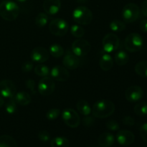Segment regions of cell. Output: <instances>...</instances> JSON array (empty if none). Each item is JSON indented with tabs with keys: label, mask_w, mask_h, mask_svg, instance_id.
I'll return each mask as SVG.
<instances>
[{
	"label": "cell",
	"mask_w": 147,
	"mask_h": 147,
	"mask_svg": "<svg viewBox=\"0 0 147 147\" xmlns=\"http://www.w3.org/2000/svg\"><path fill=\"white\" fill-rule=\"evenodd\" d=\"M140 135L144 141L147 143V123H144L140 128Z\"/></svg>",
	"instance_id": "f35d334b"
},
{
	"label": "cell",
	"mask_w": 147,
	"mask_h": 147,
	"mask_svg": "<svg viewBox=\"0 0 147 147\" xmlns=\"http://www.w3.org/2000/svg\"><path fill=\"white\" fill-rule=\"evenodd\" d=\"M37 136H38V139L42 142H47L50 139V133L46 130H42L39 131Z\"/></svg>",
	"instance_id": "e575fe53"
},
{
	"label": "cell",
	"mask_w": 147,
	"mask_h": 147,
	"mask_svg": "<svg viewBox=\"0 0 147 147\" xmlns=\"http://www.w3.org/2000/svg\"><path fill=\"white\" fill-rule=\"evenodd\" d=\"M146 147H147V146H146Z\"/></svg>",
	"instance_id": "7dc6e473"
},
{
	"label": "cell",
	"mask_w": 147,
	"mask_h": 147,
	"mask_svg": "<svg viewBox=\"0 0 147 147\" xmlns=\"http://www.w3.org/2000/svg\"><path fill=\"white\" fill-rule=\"evenodd\" d=\"M114 60L116 64L119 66L125 65L128 63L129 60V56L127 53L123 50H120L117 52L114 56Z\"/></svg>",
	"instance_id": "7402d4cb"
},
{
	"label": "cell",
	"mask_w": 147,
	"mask_h": 147,
	"mask_svg": "<svg viewBox=\"0 0 147 147\" xmlns=\"http://www.w3.org/2000/svg\"><path fill=\"white\" fill-rule=\"evenodd\" d=\"M94 123L95 119L92 116H86V117H84V119H83V124L86 127H90L94 124Z\"/></svg>",
	"instance_id": "74e56055"
},
{
	"label": "cell",
	"mask_w": 147,
	"mask_h": 147,
	"mask_svg": "<svg viewBox=\"0 0 147 147\" xmlns=\"http://www.w3.org/2000/svg\"><path fill=\"white\" fill-rule=\"evenodd\" d=\"M110 28L112 31L119 32L123 31L126 29V24L121 20H115L110 23Z\"/></svg>",
	"instance_id": "83f0119b"
},
{
	"label": "cell",
	"mask_w": 147,
	"mask_h": 147,
	"mask_svg": "<svg viewBox=\"0 0 147 147\" xmlns=\"http://www.w3.org/2000/svg\"><path fill=\"white\" fill-rule=\"evenodd\" d=\"M63 63L67 69L76 70L80 65V60L76 55L68 52L63 57Z\"/></svg>",
	"instance_id": "e0dca14e"
},
{
	"label": "cell",
	"mask_w": 147,
	"mask_h": 147,
	"mask_svg": "<svg viewBox=\"0 0 147 147\" xmlns=\"http://www.w3.org/2000/svg\"><path fill=\"white\" fill-rule=\"evenodd\" d=\"M49 20L48 14L45 12H41L37 15L35 18V24L37 27L42 28L47 24Z\"/></svg>",
	"instance_id": "4316f807"
},
{
	"label": "cell",
	"mask_w": 147,
	"mask_h": 147,
	"mask_svg": "<svg viewBox=\"0 0 147 147\" xmlns=\"http://www.w3.org/2000/svg\"><path fill=\"white\" fill-rule=\"evenodd\" d=\"M25 86L27 88H28L32 93L34 95L36 94V90H35V82L32 79H28L25 81Z\"/></svg>",
	"instance_id": "8d00e7d4"
},
{
	"label": "cell",
	"mask_w": 147,
	"mask_h": 147,
	"mask_svg": "<svg viewBox=\"0 0 147 147\" xmlns=\"http://www.w3.org/2000/svg\"><path fill=\"white\" fill-rule=\"evenodd\" d=\"M93 13L85 6L78 7L73 11V19L76 23L81 25L89 24L93 20Z\"/></svg>",
	"instance_id": "3957f363"
},
{
	"label": "cell",
	"mask_w": 147,
	"mask_h": 147,
	"mask_svg": "<svg viewBox=\"0 0 147 147\" xmlns=\"http://www.w3.org/2000/svg\"><path fill=\"white\" fill-rule=\"evenodd\" d=\"M49 30L53 35L63 37L68 31V24L63 19L57 18L52 20L49 24Z\"/></svg>",
	"instance_id": "8992f818"
},
{
	"label": "cell",
	"mask_w": 147,
	"mask_h": 147,
	"mask_svg": "<svg viewBox=\"0 0 147 147\" xmlns=\"http://www.w3.org/2000/svg\"><path fill=\"white\" fill-rule=\"evenodd\" d=\"M98 142L100 147L111 146L115 142L114 136L109 132H104L99 136Z\"/></svg>",
	"instance_id": "ac0fdd59"
},
{
	"label": "cell",
	"mask_w": 147,
	"mask_h": 147,
	"mask_svg": "<svg viewBox=\"0 0 147 147\" xmlns=\"http://www.w3.org/2000/svg\"><path fill=\"white\" fill-rule=\"evenodd\" d=\"M4 97H3V96H1V95H0V108L2 107V106H4Z\"/></svg>",
	"instance_id": "7bdbcfd3"
},
{
	"label": "cell",
	"mask_w": 147,
	"mask_h": 147,
	"mask_svg": "<svg viewBox=\"0 0 147 147\" xmlns=\"http://www.w3.org/2000/svg\"><path fill=\"white\" fill-rule=\"evenodd\" d=\"M50 57V53L47 49L42 47H37L33 49L30 54L32 60L34 63H43L47 61Z\"/></svg>",
	"instance_id": "4fadbf2b"
},
{
	"label": "cell",
	"mask_w": 147,
	"mask_h": 147,
	"mask_svg": "<svg viewBox=\"0 0 147 147\" xmlns=\"http://www.w3.org/2000/svg\"><path fill=\"white\" fill-rule=\"evenodd\" d=\"M51 147H69L70 142L68 139L63 136H57L53 138L50 142Z\"/></svg>",
	"instance_id": "cb8c5ba5"
},
{
	"label": "cell",
	"mask_w": 147,
	"mask_h": 147,
	"mask_svg": "<svg viewBox=\"0 0 147 147\" xmlns=\"http://www.w3.org/2000/svg\"><path fill=\"white\" fill-rule=\"evenodd\" d=\"M88 0H76L78 3H80V4H85V3H87Z\"/></svg>",
	"instance_id": "ee69618b"
},
{
	"label": "cell",
	"mask_w": 147,
	"mask_h": 147,
	"mask_svg": "<svg viewBox=\"0 0 147 147\" xmlns=\"http://www.w3.org/2000/svg\"><path fill=\"white\" fill-rule=\"evenodd\" d=\"M120 45L119 37L114 33H108L104 36L102 41L103 49L107 53H113L118 50Z\"/></svg>",
	"instance_id": "52a82bcc"
},
{
	"label": "cell",
	"mask_w": 147,
	"mask_h": 147,
	"mask_svg": "<svg viewBox=\"0 0 147 147\" xmlns=\"http://www.w3.org/2000/svg\"><path fill=\"white\" fill-rule=\"evenodd\" d=\"M34 73H36V75H37L39 76L46 77V76H48L50 75V70L47 65L40 64L34 67Z\"/></svg>",
	"instance_id": "f546056e"
},
{
	"label": "cell",
	"mask_w": 147,
	"mask_h": 147,
	"mask_svg": "<svg viewBox=\"0 0 147 147\" xmlns=\"http://www.w3.org/2000/svg\"><path fill=\"white\" fill-rule=\"evenodd\" d=\"M134 70L137 75L143 78H147V60L139 62L135 65Z\"/></svg>",
	"instance_id": "484cf974"
},
{
	"label": "cell",
	"mask_w": 147,
	"mask_h": 147,
	"mask_svg": "<svg viewBox=\"0 0 147 147\" xmlns=\"http://www.w3.org/2000/svg\"><path fill=\"white\" fill-rule=\"evenodd\" d=\"M50 76L53 80L59 82L66 81L70 78V73L66 67H62L61 65H56L50 70Z\"/></svg>",
	"instance_id": "5bb4252c"
},
{
	"label": "cell",
	"mask_w": 147,
	"mask_h": 147,
	"mask_svg": "<svg viewBox=\"0 0 147 147\" xmlns=\"http://www.w3.org/2000/svg\"><path fill=\"white\" fill-rule=\"evenodd\" d=\"M20 7L11 0H4L0 4V16L6 21H14L20 14Z\"/></svg>",
	"instance_id": "7a4b0ae2"
},
{
	"label": "cell",
	"mask_w": 147,
	"mask_h": 147,
	"mask_svg": "<svg viewBox=\"0 0 147 147\" xmlns=\"http://www.w3.org/2000/svg\"><path fill=\"white\" fill-rule=\"evenodd\" d=\"M116 140L121 146H128L134 142L135 136L130 131L121 130L116 134Z\"/></svg>",
	"instance_id": "9a60e30c"
},
{
	"label": "cell",
	"mask_w": 147,
	"mask_h": 147,
	"mask_svg": "<svg viewBox=\"0 0 147 147\" xmlns=\"http://www.w3.org/2000/svg\"><path fill=\"white\" fill-rule=\"evenodd\" d=\"M134 113L140 116L147 115V103L146 102H140L134 106Z\"/></svg>",
	"instance_id": "f1b7e54d"
},
{
	"label": "cell",
	"mask_w": 147,
	"mask_h": 147,
	"mask_svg": "<svg viewBox=\"0 0 147 147\" xmlns=\"http://www.w3.org/2000/svg\"><path fill=\"white\" fill-rule=\"evenodd\" d=\"M70 32H71L72 35L74 36L76 38H81L85 34V30L79 24H74L72 26Z\"/></svg>",
	"instance_id": "1f68e13d"
},
{
	"label": "cell",
	"mask_w": 147,
	"mask_h": 147,
	"mask_svg": "<svg viewBox=\"0 0 147 147\" xmlns=\"http://www.w3.org/2000/svg\"><path fill=\"white\" fill-rule=\"evenodd\" d=\"M17 104L14 98H11L9 99L8 101L5 104V110L9 114H14L17 111Z\"/></svg>",
	"instance_id": "4dcf8cb0"
},
{
	"label": "cell",
	"mask_w": 147,
	"mask_h": 147,
	"mask_svg": "<svg viewBox=\"0 0 147 147\" xmlns=\"http://www.w3.org/2000/svg\"><path fill=\"white\" fill-rule=\"evenodd\" d=\"M99 65L102 70L104 71H109L113 67V60L110 55L104 54L100 57Z\"/></svg>",
	"instance_id": "ffe728a7"
},
{
	"label": "cell",
	"mask_w": 147,
	"mask_h": 147,
	"mask_svg": "<svg viewBox=\"0 0 147 147\" xmlns=\"http://www.w3.org/2000/svg\"><path fill=\"white\" fill-rule=\"evenodd\" d=\"M91 50V45L87 40L78 38L72 44V51L78 57H84L87 55Z\"/></svg>",
	"instance_id": "ba28073f"
},
{
	"label": "cell",
	"mask_w": 147,
	"mask_h": 147,
	"mask_svg": "<svg viewBox=\"0 0 147 147\" xmlns=\"http://www.w3.org/2000/svg\"><path fill=\"white\" fill-rule=\"evenodd\" d=\"M62 119L65 123L70 128H77L80 125V116L74 109H65L62 113Z\"/></svg>",
	"instance_id": "9c48e42d"
},
{
	"label": "cell",
	"mask_w": 147,
	"mask_h": 147,
	"mask_svg": "<svg viewBox=\"0 0 147 147\" xmlns=\"http://www.w3.org/2000/svg\"><path fill=\"white\" fill-rule=\"evenodd\" d=\"M144 91L141 87L138 86H131L126 89L125 97L128 101L136 103L143 98Z\"/></svg>",
	"instance_id": "7c38bea8"
},
{
	"label": "cell",
	"mask_w": 147,
	"mask_h": 147,
	"mask_svg": "<svg viewBox=\"0 0 147 147\" xmlns=\"http://www.w3.org/2000/svg\"><path fill=\"white\" fill-rule=\"evenodd\" d=\"M60 114V110L58 109H52L46 113V118L49 121H54L58 118Z\"/></svg>",
	"instance_id": "d6a6232c"
},
{
	"label": "cell",
	"mask_w": 147,
	"mask_h": 147,
	"mask_svg": "<svg viewBox=\"0 0 147 147\" xmlns=\"http://www.w3.org/2000/svg\"><path fill=\"white\" fill-rule=\"evenodd\" d=\"M16 1H19V2H24V1H26L27 0H16Z\"/></svg>",
	"instance_id": "f6af8a7d"
},
{
	"label": "cell",
	"mask_w": 147,
	"mask_h": 147,
	"mask_svg": "<svg viewBox=\"0 0 147 147\" xmlns=\"http://www.w3.org/2000/svg\"><path fill=\"white\" fill-rule=\"evenodd\" d=\"M140 9L134 3H129L123 7L122 10V17L126 22H134L138 20L140 16Z\"/></svg>",
	"instance_id": "5b68a950"
},
{
	"label": "cell",
	"mask_w": 147,
	"mask_h": 147,
	"mask_svg": "<svg viewBox=\"0 0 147 147\" xmlns=\"http://www.w3.org/2000/svg\"><path fill=\"white\" fill-rule=\"evenodd\" d=\"M115 111V105L109 100H100L96 101L92 108L93 116L97 119H106L111 116Z\"/></svg>",
	"instance_id": "6da1fadb"
},
{
	"label": "cell",
	"mask_w": 147,
	"mask_h": 147,
	"mask_svg": "<svg viewBox=\"0 0 147 147\" xmlns=\"http://www.w3.org/2000/svg\"><path fill=\"white\" fill-rule=\"evenodd\" d=\"M0 147H17L15 139L9 135L0 136Z\"/></svg>",
	"instance_id": "603a6c76"
},
{
	"label": "cell",
	"mask_w": 147,
	"mask_h": 147,
	"mask_svg": "<svg viewBox=\"0 0 147 147\" xmlns=\"http://www.w3.org/2000/svg\"><path fill=\"white\" fill-rule=\"evenodd\" d=\"M122 122H123V124L129 126H132L135 124L134 119L131 117V116H125V117L122 119Z\"/></svg>",
	"instance_id": "ab89813d"
},
{
	"label": "cell",
	"mask_w": 147,
	"mask_h": 147,
	"mask_svg": "<svg viewBox=\"0 0 147 147\" xmlns=\"http://www.w3.org/2000/svg\"><path fill=\"white\" fill-rule=\"evenodd\" d=\"M124 46L126 50L131 53L140 51L144 46L143 38L137 33H131L125 39Z\"/></svg>",
	"instance_id": "277c9868"
},
{
	"label": "cell",
	"mask_w": 147,
	"mask_h": 147,
	"mask_svg": "<svg viewBox=\"0 0 147 147\" xmlns=\"http://www.w3.org/2000/svg\"><path fill=\"white\" fill-rule=\"evenodd\" d=\"M17 93L15 84L10 80H3L0 82V95L4 98H14Z\"/></svg>",
	"instance_id": "8fae6325"
},
{
	"label": "cell",
	"mask_w": 147,
	"mask_h": 147,
	"mask_svg": "<svg viewBox=\"0 0 147 147\" xmlns=\"http://www.w3.org/2000/svg\"><path fill=\"white\" fill-rule=\"evenodd\" d=\"M55 89V83L51 77L46 76L40 79L38 83V91L42 96L51 95Z\"/></svg>",
	"instance_id": "30bf717a"
},
{
	"label": "cell",
	"mask_w": 147,
	"mask_h": 147,
	"mask_svg": "<svg viewBox=\"0 0 147 147\" xmlns=\"http://www.w3.org/2000/svg\"><path fill=\"white\" fill-rule=\"evenodd\" d=\"M14 99L15 100L16 103L20 106H27L32 101L31 96L26 91L16 93L15 96H14Z\"/></svg>",
	"instance_id": "d6986e66"
},
{
	"label": "cell",
	"mask_w": 147,
	"mask_h": 147,
	"mask_svg": "<svg viewBox=\"0 0 147 147\" xmlns=\"http://www.w3.org/2000/svg\"><path fill=\"white\" fill-rule=\"evenodd\" d=\"M106 128L109 130L112 131H118L120 128L119 123L116 120H109L106 122Z\"/></svg>",
	"instance_id": "836d02e7"
},
{
	"label": "cell",
	"mask_w": 147,
	"mask_h": 147,
	"mask_svg": "<svg viewBox=\"0 0 147 147\" xmlns=\"http://www.w3.org/2000/svg\"><path fill=\"white\" fill-rule=\"evenodd\" d=\"M76 107H77L79 113H81L83 116H89V114L91 113V109H90V105L84 99L79 100L76 104Z\"/></svg>",
	"instance_id": "44dd1931"
},
{
	"label": "cell",
	"mask_w": 147,
	"mask_h": 147,
	"mask_svg": "<svg viewBox=\"0 0 147 147\" xmlns=\"http://www.w3.org/2000/svg\"><path fill=\"white\" fill-rule=\"evenodd\" d=\"M139 27L143 32H147V20H142L139 24Z\"/></svg>",
	"instance_id": "60d3db41"
},
{
	"label": "cell",
	"mask_w": 147,
	"mask_h": 147,
	"mask_svg": "<svg viewBox=\"0 0 147 147\" xmlns=\"http://www.w3.org/2000/svg\"><path fill=\"white\" fill-rule=\"evenodd\" d=\"M61 8L60 0H45L43 2V9L45 12L48 15H55Z\"/></svg>",
	"instance_id": "2e32d148"
},
{
	"label": "cell",
	"mask_w": 147,
	"mask_h": 147,
	"mask_svg": "<svg viewBox=\"0 0 147 147\" xmlns=\"http://www.w3.org/2000/svg\"><path fill=\"white\" fill-rule=\"evenodd\" d=\"M33 66H34V64H33L32 62L25 61L22 64L21 68L23 72H24V73H28V72H30L32 70Z\"/></svg>",
	"instance_id": "d590c367"
},
{
	"label": "cell",
	"mask_w": 147,
	"mask_h": 147,
	"mask_svg": "<svg viewBox=\"0 0 147 147\" xmlns=\"http://www.w3.org/2000/svg\"><path fill=\"white\" fill-rule=\"evenodd\" d=\"M142 14L144 17H147V0H144L142 4V8H141Z\"/></svg>",
	"instance_id": "b9f144b4"
},
{
	"label": "cell",
	"mask_w": 147,
	"mask_h": 147,
	"mask_svg": "<svg viewBox=\"0 0 147 147\" xmlns=\"http://www.w3.org/2000/svg\"><path fill=\"white\" fill-rule=\"evenodd\" d=\"M88 147H98V146H95V145H93V146H88Z\"/></svg>",
	"instance_id": "bcb514c9"
},
{
	"label": "cell",
	"mask_w": 147,
	"mask_h": 147,
	"mask_svg": "<svg viewBox=\"0 0 147 147\" xmlns=\"http://www.w3.org/2000/svg\"><path fill=\"white\" fill-rule=\"evenodd\" d=\"M49 53H50V54L53 57L58 58V57H62L63 55V54H64V49L60 44L55 43V44H53L50 47Z\"/></svg>",
	"instance_id": "d4e9b609"
}]
</instances>
